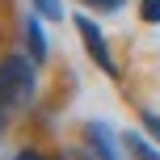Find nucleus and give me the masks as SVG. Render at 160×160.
Masks as SVG:
<instances>
[{
  "instance_id": "nucleus-2",
  "label": "nucleus",
  "mask_w": 160,
  "mask_h": 160,
  "mask_svg": "<svg viewBox=\"0 0 160 160\" xmlns=\"http://www.w3.org/2000/svg\"><path fill=\"white\" fill-rule=\"evenodd\" d=\"M72 25H76L80 42H84L88 59H93V63L101 68L105 76H118V63H114V55H110V42H105V34L97 30V21H93V17H84V13H76V17H72Z\"/></svg>"
},
{
  "instance_id": "nucleus-7",
  "label": "nucleus",
  "mask_w": 160,
  "mask_h": 160,
  "mask_svg": "<svg viewBox=\"0 0 160 160\" xmlns=\"http://www.w3.org/2000/svg\"><path fill=\"white\" fill-rule=\"evenodd\" d=\"M139 17L148 25H160V0H139Z\"/></svg>"
},
{
  "instance_id": "nucleus-6",
  "label": "nucleus",
  "mask_w": 160,
  "mask_h": 160,
  "mask_svg": "<svg viewBox=\"0 0 160 160\" xmlns=\"http://www.w3.org/2000/svg\"><path fill=\"white\" fill-rule=\"evenodd\" d=\"M34 8H38L47 21H63V0H34Z\"/></svg>"
},
{
  "instance_id": "nucleus-4",
  "label": "nucleus",
  "mask_w": 160,
  "mask_h": 160,
  "mask_svg": "<svg viewBox=\"0 0 160 160\" xmlns=\"http://www.w3.org/2000/svg\"><path fill=\"white\" fill-rule=\"evenodd\" d=\"M42 17V13H38ZM38 17H25V25H21V38H25V47H30V59L34 63H42V59H47V34H42V21Z\"/></svg>"
},
{
  "instance_id": "nucleus-3",
  "label": "nucleus",
  "mask_w": 160,
  "mask_h": 160,
  "mask_svg": "<svg viewBox=\"0 0 160 160\" xmlns=\"http://www.w3.org/2000/svg\"><path fill=\"white\" fill-rule=\"evenodd\" d=\"M84 139H88L93 152H101V160H114V156H118V143H114V135H110L105 122H84Z\"/></svg>"
},
{
  "instance_id": "nucleus-8",
  "label": "nucleus",
  "mask_w": 160,
  "mask_h": 160,
  "mask_svg": "<svg viewBox=\"0 0 160 160\" xmlns=\"http://www.w3.org/2000/svg\"><path fill=\"white\" fill-rule=\"evenodd\" d=\"M139 122H143V127L152 131V139L160 143V114H156V110H143V114H139Z\"/></svg>"
},
{
  "instance_id": "nucleus-5",
  "label": "nucleus",
  "mask_w": 160,
  "mask_h": 160,
  "mask_svg": "<svg viewBox=\"0 0 160 160\" xmlns=\"http://www.w3.org/2000/svg\"><path fill=\"white\" fill-rule=\"evenodd\" d=\"M122 148H127V152H135V156H143V160H156V156H160L143 135H135V131H127V135H122Z\"/></svg>"
},
{
  "instance_id": "nucleus-1",
  "label": "nucleus",
  "mask_w": 160,
  "mask_h": 160,
  "mask_svg": "<svg viewBox=\"0 0 160 160\" xmlns=\"http://www.w3.org/2000/svg\"><path fill=\"white\" fill-rule=\"evenodd\" d=\"M34 68L38 63L30 55H4L0 59V114H13V110L34 101V88H38Z\"/></svg>"
},
{
  "instance_id": "nucleus-9",
  "label": "nucleus",
  "mask_w": 160,
  "mask_h": 160,
  "mask_svg": "<svg viewBox=\"0 0 160 160\" xmlns=\"http://www.w3.org/2000/svg\"><path fill=\"white\" fill-rule=\"evenodd\" d=\"M84 4H93L97 13H114V8H122V0H84Z\"/></svg>"
}]
</instances>
